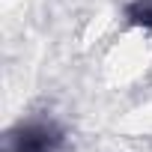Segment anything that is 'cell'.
Here are the masks:
<instances>
[{"instance_id": "1", "label": "cell", "mask_w": 152, "mask_h": 152, "mask_svg": "<svg viewBox=\"0 0 152 152\" xmlns=\"http://www.w3.org/2000/svg\"><path fill=\"white\" fill-rule=\"evenodd\" d=\"M66 128L51 116H30L3 134V152H63Z\"/></svg>"}, {"instance_id": "2", "label": "cell", "mask_w": 152, "mask_h": 152, "mask_svg": "<svg viewBox=\"0 0 152 152\" xmlns=\"http://www.w3.org/2000/svg\"><path fill=\"white\" fill-rule=\"evenodd\" d=\"M122 18L128 27L152 30V0H128L122 6Z\"/></svg>"}]
</instances>
